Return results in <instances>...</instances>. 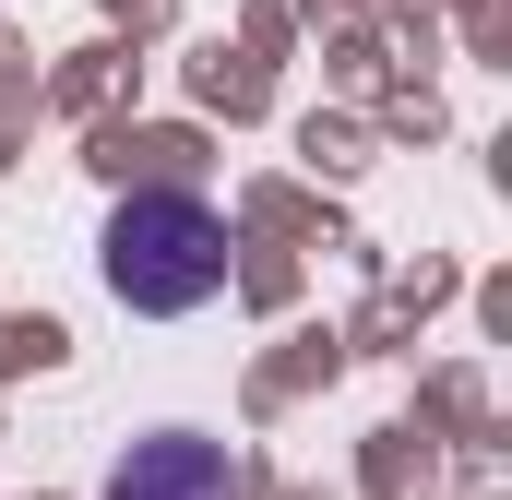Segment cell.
Wrapping results in <instances>:
<instances>
[{
  "label": "cell",
  "instance_id": "1",
  "mask_svg": "<svg viewBox=\"0 0 512 500\" xmlns=\"http://www.w3.org/2000/svg\"><path fill=\"white\" fill-rule=\"evenodd\" d=\"M227 286V227L191 191H131L108 215V298L120 310H203Z\"/></svg>",
  "mask_w": 512,
  "mask_h": 500
},
{
  "label": "cell",
  "instance_id": "2",
  "mask_svg": "<svg viewBox=\"0 0 512 500\" xmlns=\"http://www.w3.org/2000/svg\"><path fill=\"white\" fill-rule=\"evenodd\" d=\"M108 500H239V477H227L215 441L167 429V441H131V465L108 477Z\"/></svg>",
  "mask_w": 512,
  "mask_h": 500
}]
</instances>
